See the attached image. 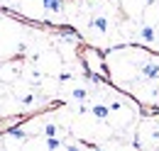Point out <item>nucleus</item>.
<instances>
[{
	"label": "nucleus",
	"mask_w": 159,
	"mask_h": 151,
	"mask_svg": "<svg viewBox=\"0 0 159 151\" xmlns=\"http://www.w3.org/2000/svg\"><path fill=\"white\" fill-rule=\"evenodd\" d=\"M47 146H49V149H57V146H61V141L57 136H47Z\"/></svg>",
	"instance_id": "nucleus-8"
},
{
	"label": "nucleus",
	"mask_w": 159,
	"mask_h": 151,
	"mask_svg": "<svg viewBox=\"0 0 159 151\" xmlns=\"http://www.w3.org/2000/svg\"><path fill=\"white\" fill-rule=\"evenodd\" d=\"M142 76L149 78V80L159 78V63H144V66H142Z\"/></svg>",
	"instance_id": "nucleus-1"
},
{
	"label": "nucleus",
	"mask_w": 159,
	"mask_h": 151,
	"mask_svg": "<svg viewBox=\"0 0 159 151\" xmlns=\"http://www.w3.org/2000/svg\"><path fill=\"white\" fill-rule=\"evenodd\" d=\"M10 136H15V139H25V132H20V129H12V132H10Z\"/></svg>",
	"instance_id": "nucleus-9"
},
{
	"label": "nucleus",
	"mask_w": 159,
	"mask_h": 151,
	"mask_svg": "<svg viewBox=\"0 0 159 151\" xmlns=\"http://www.w3.org/2000/svg\"><path fill=\"white\" fill-rule=\"evenodd\" d=\"M22 102H25V105H32V102H34V95H25Z\"/></svg>",
	"instance_id": "nucleus-10"
},
{
	"label": "nucleus",
	"mask_w": 159,
	"mask_h": 151,
	"mask_svg": "<svg viewBox=\"0 0 159 151\" xmlns=\"http://www.w3.org/2000/svg\"><path fill=\"white\" fill-rule=\"evenodd\" d=\"M44 134H47V136H57V134H59V127L49 122V124H44Z\"/></svg>",
	"instance_id": "nucleus-6"
},
{
	"label": "nucleus",
	"mask_w": 159,
	"mask_h": 151,
	"mask_svg": "<svg viewBox=\"0 0 159 151\" xmlns=\"http://www.w3.org/2000/svg\"><path fill=\"white\" fill-rule=\"evenodd\" d=\"M139 39H142L144 44L157 41V32H154V27H142V29H139Z\"/></svg>",
	"instance_id": "nucleus-2"
},
{
	"label": "nucleus",
	"mask_w": 159,
	"mask_h": 151,
	"mask_svg": "<svg viewBox=\"0 0 159 151\" xmlns=\"http://www.w3.org/2000/svg\"><path fill=\"white\" fill-rule=\"evenodd\" d=\"M42 5H44V10H49V12H61L64 0H42Z\"/></svg>",
	"instance_id": "nucleus-3"
},
{
	"label": "nucleus",
	"mask_w": 159,
	"mask_h": 151,
	"mask_svg": "<svg viewBox=\"0 0 159 151\" xmlns=\"http://www.w3.org/2000/svg\"><path fill=\"white\" fill-rule=\"evenodd\" d=\"M91 24H93V27H96L98 32H105V29H108V19L103 17V15H96V17H93V22H91Z\"/></svg>",
	"instance_id": "nucleus-4"
},
{
	"label": "nucleus",
	"mask_w": 159,
	"mask_h": 151,
	"mask_svg": "<svg viewBox=\"0 0 159 151\" xmlns=\"http://www.w3.org/2000/svg\"><path fill=\"white\" fill-rule=\"evenodd\" d=\"M91 112L96 114V117H98V119H105V117H108V114H110V107H105V105H96V107H93V110H91Z\"/></svg>",
	"instance_id": "nucleus-5"
},
{
	"label": "nucleus",
	"mask_w": 159,
	"mask_h": 151,
	"mask_svg": "<svg viewBox=\"0 0 159 151\" xmlns=\"http://www.w3.org/2000/svg\"><path fill=\"white\" fill-rule=\"evenodd\" d=\"M74 97H76V100H81V102H83V100L88 97V90H86V88H76V90H74Z\"/></svg>",
	"instance_id": "nucleus-7"
}]
</instances>
